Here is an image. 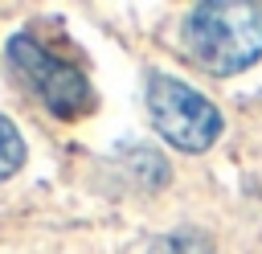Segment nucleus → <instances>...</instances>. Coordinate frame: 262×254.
Instances as JSON below:
<instances>
[{
	"label": "nucleus",
	"mask_w": 262,
	"mask_h": 254,
	"mask_svg": "<svg viewBox=\"0 0 262 254\" xmlns=\"http://www.w3.org/2000/svg\"><path fill=\"white\" fill-rule=\"evenodd\" d=\"M8 66L20 74V82L57 115V119H78L86 111H94V90L86 82V74L53 53H45L29 33L8 37Z\"/></svg>",
	"instance_id": "nucleus-3"
},
{
	"label": "nucleus",
	"mask_w": 262,
	"mask_h": 254,
	"mask_svg": "<svg viewBox=\"0 0 262 254\" xmlns=\"http://www.w3.org/2000/svg\"><path fill=\"white\" fill-rule=\"evenodd\" d=\"M188 53L201 70L229 78L262 57V4L254 0H209L184 20Z\"/></svg>",
	"instance_id": "nucleus-1"
},
{
	"label": "nucleus",
	"mask_w": 262,
	"mask_h": 254,
	"mask_svg": "<svg viewBox=\"0 0 262 254\" xmlns=\"http://www.w3.org/2000/svg\"><path fill=\"white\" fill-rule=\"evenodd\" d=\"M147 254H213L209 238L205 234H192V229H180V234H168V238H156Z\"/></svg>",
	"instance_id": "nucleus-5"
},
{
	"label": "nucleus",
	"mask_w": 262,
	"mask_h": 254,
	"mask_svg": "<svg viewBox=\"0 0 262 254\" xmlns=\"http://www.w3.org/2000/svg\"><path fill=\"white\" fill-rule=\"evenodd\" d=\"M147 111L156 131L176 147V152H205L213 147V139L221 135V111L196 94L188 82L168 78V74H151L147 82Z\"/></svg>",
	"instance_id": "nucleus-2"
},
{
	"label": "nucleus",
	"mask_w": 262,
	"mask_h": 254,
	"mask_svg": "<svg viewBox=\"0 0 262 254\" xmlns=\"http://www.w3.org/2000/svg\"><path fill=\"white\" fill-rule=\"evenodd\" d=\"M20 164H25V139H20L16 123L0 115V180L20 172Z\"/></svg>",
	"instance_id": "nucleus-4"
}]
</instances>
